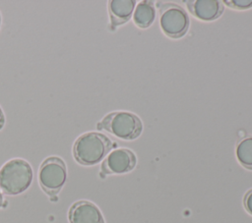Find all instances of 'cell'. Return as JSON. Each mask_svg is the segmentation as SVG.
I'll return each instance as SVG.
<instances>
[{
  "label": "cell",
  "mask_w": 252,
  "mask_h": 223,
  "mask_svg": "<svg viewBox=\"0 0 252 223\" xmlns=\"http://www.w3.org/2000/svg\"><path fill=\"white\" fill-rule=\"evenodd\" d=\"M67 179L65 162L58 156H50L43 160L38 170V182L45 194L55 196Z\"/></svg>",
  "instance_id": "obj_4"
},
{
  "label": "cell",
  "mask_w": 252,
  "mask_h": 223,
  "mask_svg": "<svg viewBox=\"0 0 252 223\" xmlns=\"http://www.w3.org/2000/svg\"><path fill=\"white\" fill-rule=\"evenodd\" d=\"M137 163L134 152L127 148H118L111 151L103 160L100 171L103 175L123 174L132 171Z\"/></svg>",
  "instance_id": "obj_6"
},
{
  "label": "cell",
  "mask_w": 252,
  "mask_h": 223,
  "mask_svg": "<svg viewBox=\"0 0 252 223\" xmlns=\"http://www.w3.org/2000/svg\"><path fill=\"white\" fill-rule=\"evenodd\" d=\"M4 124H5V116H4L3 110L0 107V130L4 127Z\"/></svg>",
  "instance_id": "obj_14"
},
{
  "label": "cell",
  "mask_w": 252,
  "mask_h": 223,
  "mask_svg": "<svg viewBox=\"0 0 252 223\" xmlns=\"http://www.w3.org/2000/svg\"><path fill=\"white\" fill-rule=\"evenodd\" d=\"M70 223H104L98 207L89 200H79L72 204L68 211Z\"/></svg>",
  "instance_id": "obj_7"
},
{
  "label": "cell",
  "mask_w": 252,
  "mask_h": 223,
  "mask_svg": "<svg viewBox=\"0 0 252 223\" xmlns=\"http://www.w3.org/2000/svg\"><path fill=\"white\" fill-rule=\"evenodd\" d=\"M0 27H1V15H0Z\"/></svg>",
  "instance_id": "obj_16"
},
{
  "label": "cell",
  "mask_w": 252,
  "mask_h": 223,
  "mask_svg": "<svg viewBox=\"0 0 252 223\" xmlns=\"http://www.w3.org/2000/svg\"><path fill=\"white\" fill-rule=\"evenodd\" d=\"M243 204L246 211L252 215V189L245 194L243 198Z\"/></svg>",
  "instance_id": "obj_13"
},
{
  "label": "cell",
  "mask_w": 252,
  "mask_h": 223,
  "mask_svg": "<svg viewBox=\"0 0 252 223\" xmlns=\"http://www.w3.org/2000/svg\"><path fill=\"white\" fill-rule=\"evenodd\" d=\"M186 4L190 13L202 21H214L223 12L222 2L219 0H188Z\"/></svg>",
  "instance_id": "obj_8"
},
{
  "label": "cell",
  "mask_w": 252,
  "mask_h": 223,
  "mask_svg": "<svg viewBox=\"0 0 252 223\" xmlns=\"http://www.w3.org/2000/svg\"><path fill=\"white\" fill-rule=\"evenodd\" d=\"M135 4L136 1L134 0H111L108 2L110 28L112 29L130 20Z\"/></svg>",
  "instance_id": "obj_9"
},
{
  "label": "cell",
  "mask_w": 252,
  "mask_h": 223,
  "mask_svg": "<svg viewBox=\"0 0 252 223\" xmlns=\"http://www.w3.org/2000/svg\"><path fill=\"white\" fill-rule=\"evenodd\" d=\"M3 201H4L3 195H2V193H1V191H0V207L3 205Z\"/></svg>",
  "instance_id": "obj_15"
},
{
  "label": "cell",
  "mask_w": 252,
  "mask_h": 223,
  "mask_svg": "<svg viewBox=\"0 0 252 223\" xmlns=\"http://www.w3.org/2000/svg\"><path fill=\"white\" fill-rule=\"evenodd\" d=\"M235 153L240 164L246 169L252 170V137L240 139L236 145Z\"/></svg>",
  "instance_id": "obj_11"
},
{
  "label": "cell",
  "mask_w": 252,
  "mask_h": 223,
  "mask_svg": "<svg viewBox=\"0 0 252 223\" xmlns=\"http://www.w3.org/2000/svg\"><path fill=\"white\" fill-rule=\"evenodd\" d=\"M156 18V10L153 1H141L134 12V23L141 28H149Z\"/></svg>",
  "instance_id": "obj_10"
},
{
  "label": "cell",
  "mask_w": 252,
  "mask_h": 223,
  "mask_svg": "<svg viewBox=\"0 0 252 223\" xmlns=\"http://www.w3.org/2000/svg\"><path fill=\"white\" fill-rule=\"evenodd\" d=\"M32 181V169L22 158L11 159L0 169V189L6 195L22 194L31 186Z\"/></svg>",
  "instance_id": "obj_2"
},
{
  "label": "cell",
  "mask_w": 252,
  "mask_h": 223,
  "mask_svg": "<svg viewBox=\"0 0 252 223\" xmlns=\"http://www.w3.org/2000/svg\"><path fill=\"white\" fill-rule=\"evenodd\" d=\"M112 148V141L98 132H88L81 135L74 142L73 155L75 160L86 166L100 162Z\"/></svg>",
  "instance_id": "obj_1"
},
{
  "label": "cell",
  "mask_w": 252,
  "mask_h": 223,
  "mask_svg": "<svg viewBox=\"0 0 252 223\" xmlns=\"http://www.w3.org/2000/svg\"><path fill=\"white\" fill-rule=\"evenodd\" d=\"M224 4H226L228 7L234 8V9H248L252 7V1L251 0H225Z\"/></svg>",
  "instance_id": "obj_12"
},
{
  "label": "cell",
  "mask_w": 252,
  "mask_h": 223,
  "mask_svg": "<svg viewBox=\"0 0 252 223\" xmlns=\"http://www.w3.org/2000/svg\"><path fill=\"white\" fill-rule=\"evenodd\" d=\"M159 25L163 33L171 38L182 37L188 30L189 18L185 10L176 4L158 5Z\"/></svg>",
  "instance_id": "obj_5"
},
{
  "label": "cell",
  "mask_w": 252,
  "mask_h": 223,
  "mask_svg": "<svg viewBox=\"0 0 252 223\" xmlns=\"http://www.w3.org/2000/svg\"><path fill=\"white\" fill-rule=\"evenodd\" d=\"M96 128L98 130H105L119 139L131 140L141 135L143 124L141 119L134 113L115 111L105 115L97 123Z\"/></svg>",
  "instance_id": "obj_3"
}]
</instances>
